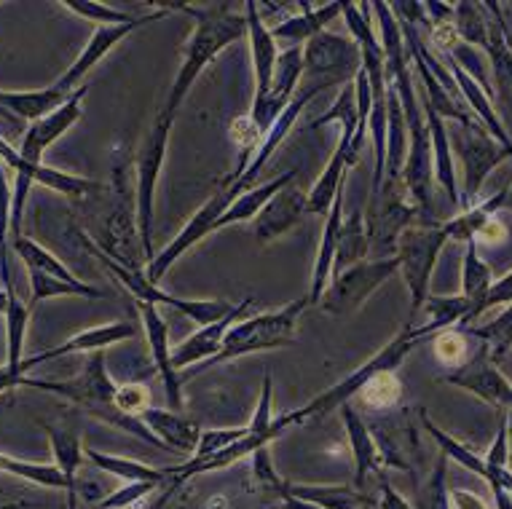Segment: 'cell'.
<instances>
[{"label":"cell","mask_w":512,"mask_h":509,"mask_svg":"<svg viewBox=\"0 0 512 509\" xmlns=\"http://www.w3.org/2000/svg\"><path fill=\"white\" fill-rule=\"evenodd\" d=\"M180 11H188L196 19V30L188 38L180 70L169 86L167 105L159 110V118L172 121V124H175L191 86L196 84V78L204 73V67L210 65L220 51H226L231 43L247 38V17L236 14L231 3H215V6H183L180 3Z\"/></svg>","instance_id":"cell-1"},{"label":"cell","mask_w":512,"mask_h":509,"mask_svg":"<svg viewBox=\"0 0 512 509\" xmlns=\"http://www.w3.org/2000/svg\"><path fill=\"white\" fill-rule=\"evenodd\" d=\"M437 327L429 322V325L424 327H411L405 325L400 333L392 338V341L384 346V349L378 351L376 357H370L362 368H357L354 373H349V376L341 381V384L330 386L328 392H322L319 397H314L311 402H306L301 410H295V416H298V421H309V418H325L328 413H333V410L344 408V405H349V400L352 397H357V394L362 392V386L370 384L373 378L381 376V373H395L400 365L405 362V357L411 354L413 349H416V343L424 338V335L435 333Z\"/></svg>","instance_id":"cell-2"},{"label":"cell","mask_w":512,"mask_h":509,"mask_svg":"<svg viewBox=\"0 0 512 509\" xmlns=\"http://www.w3.org/2000/svg\"><path fill=\"white\" fill-rule=\"evenodd\" d=\"M306 306H309V298H298V301L287 303V306L277 311H266V314H258V317L244 319V322L228 330L218 357L204 362V365L194 368L191 373L196 376V373H202V370L212 368V365H220V362H228V359H239L244 354H258V351L293 346L295 327H298V319H301Z\"/></svg>","instance_id":"cell-3"},{"label":"cell","mask_w":512,"mask_h":509,"mask_svg":"<svg viewBox=\"0 0 512 509\" xmlns=\"http://www.w3.org/2000/svg\"><path fill=\"white\" fill-rule=\"evenodd\" d=\"M360 70L362 51L354 38L325 30L303 46V86L328 92L333 86L354 84Z\"/></svg>","instance_id":"cell-4"},{"label":"cell","mask_w":512,"mask_h":509,"mask_svg":"<svg viewBox=\"0 0 512 509\" xmlns=\"http://www.w3.org/2000/svg\"><path fill=\"white\" fill-rule=\"evenodd\" d=\"M78 236H81V242H84L86 250L100 260L102 268H108L110 276H113L116 282L124 284L126 290L135 295V301H145V303H151V306H167V309H175L180 311V314H185V317L194 319V322H199L202 327L218 322V319H223L228 311L234 309V303H226V301H185V298L164 293L159 284H153L143 271H132V268L121 266V263H116L110 255H105V252L100 250V244H94L89 236L84 234H78Z\"/></svg>","instance_id":"cell-5"},{"label":"cell","mask_w":512,"mask_h":509,"mask_svg":"<svg viewBox=\"0 0 512 509\" xmlns=\"http://www.w3.org/2000/svg\"><path fill=\"white\" fill-rule=\"evenodd\" d=\"M400 274V260L395 258H370L357 266L333 274L325 293L319 298V309L330 317H349L362 309V303L376 293L378 287Z\"/></svg>","instance_id":"cell-6"},{"label":"cell","mask_w":512,"mask_h":509,"mask_svg":"<svg viewBox=\"0 0 512 509\" xmlns=\"http://www.w3.org/2000/svg\"><path fill=\"white\" fill-rule=\"evenodd\" d=\"M172 121L156 116L151 132L145 137L143 151L137 159V191H135V207H137V228H140V239H143L145 258L151 263L156 258L153 250V223H156V185H159L161 167L167 159V142L172 132Z\"/></svg>","instance_id":"cell-7"},{"label":"cell","mask_w":512,"mask_h":509,"mask_svg":"<svg viewBox=\"0 0 512 509\" xmlns=\"http://www.w3.org/2000/svg\"><path fill=\"white\" fill-rule=\"evenodd\" d=\"M413 217V207L405 204L403 180H384L381 191L370 193L368 212H365V231L370 239L373 258H395L397 242Z\"/></svg>","instance_id":"cell-8"},{"label":"cell","mask_w":512,"mask_h":509,"mask_svg":"<svg viewBox=\"0 0 512 509\" xmlns=\"http://www.w3.org/2000/svg\"><path fill=\"white\" fill-rule=\"evenodd\" d=\"M448 242L445 228H405L397 242V260L411 290V317L429 301V276L437 263V255Z\"/></svg>","instance_id":"cell-9"},{"label":"cell","mask_w":512,"mask_h":509,"mask_svg":"<svg viewBox=\"0 0 512 509\" xmlns=\"http://www.w3.org/2000/svg\"><path fill=\"white\" fill-rule=\"evenodd\" d=\"M30 389L57 394L62 400L76 402V405L86 408L89 413H97V410L116 405L118 394V384L110 378L108 368H105L102 351H92L89 354V362H86L84 370L76 378L59 381V384H54V381H33L30 378Z\"/></svg>","instance_id":"cell-10"},{"label":"cell","mask_w":512,"mask_h":509,"mask_svg":"<svg viewBox=\"0 0 512 509\" xmlns=\"http://www.w3.org/2000/svg\"><path fill=\"white\" fill-rule=\"evenodd\" d=\"M180 9V3H172V6H167V9H159V11H151V14H143V17H137L135 22H129V25H102L97 27L92 33V38H89V43H86V49L81 51V57L73 62V65L68 67V73L59 78L57 89L62 94H73L76 89H81L84 84V78L92 73L94 67H97V62H102V59L108 57L110 51L116 49L118 43L124 41L126 35L135 33V30H140V27L145 25H153V22H161V19L167 17L169 11Z\"/></svg>","instance_id":"cell-11"},{"label":"cell","mask_w":512,"mask_h":509,"mask_svg":"<svg viewBox=\"0 0 512 509\" xmlns=\"http://www.w3.org/2000/svg\"><path fill=\"white\" fill-rule=\"evenodd\" d=\"M370 3H344L341 9V17L346 19V27L349 33L357 41L362 51V70L370 81V89H373V100H384L387 97V54H384V46L378 41L376 30L370 25Z\"/></svg>","instance_id":"cell-12"},{"label":"cell","mask_w":512,"mask_h":509,"mask_svg":"<svg viewBox=\"0 0 512 509\" xmlns=\"http://www.w3.org/2000/svg\"><path fill=\"white\" fill-rule=\"evenodd\" d=\"M89 92V86H81L76 92L70 94L68 102L57 108L54 113H49L41 121L27 126L25 137H22V145H19V153L22 159L30 161V164H43V153L49 151L51 145L62 137L65 132H70V126H76V121L84 113V97Z\"/></svg>","instance_id":"cell-13"},{"label":"cell","mask_w":512,"mask_h":509,"mask_svg":"<svg viewBox=\"0 0 512 509\" xmlns=\"http://www.w3.org/2000/svg\"><path fill=\"white\" fill-rule=\"evenodd\" d=\"M298 424H301V421H298V416H295V413H285V416H279L277 421H274V424L266 429V432L247 434L244 440L234 443L231 448H226V451L215 453V456H210V459L199 461V464L185 461L183 467L169 469V477H175V480L185 483L188 477L204 475V472H215V469H223V467H231V464H236V461H242L244 456H255V453L261 451V448H266L271 440H277L279 434H285L290 426H298Z\"/></svg>","instance_id":"cell-14"},{"label":"cell","mask_w":512,"mask_h":509,"mask_svg":"<svg viewBox=\"0 0 512 509\" xmlns=\"http://www.w3.org/2000/svg\"><path fill=\"white\" fill-rule=\"evenodd\" d=\"M140 317H143L145 338L151 346L153 365L159 370L161 381H164V394H167L169 410H177L183 405V392H180V378H177L175 362H172V349H169V325L167 319L161 317L159 306H151L145 301H135Z\"/></svg>","instance_id":"cell-15"},{"label":"cell","mask_w":512,"mask_h":509,"mask_svg":"<svg viewBox=\"0 0 512 509\" xmlns=\"http://www.w3.org/2000/svg\"><path fill=\"white\" fill-rule=\"evenodd\" d=\"M306 204H309V193H303L295 180L282 188L255 217V244L266 247L298 226L301 217L306 215Z\"/></svg>","instance_id":"cell-16"},{"label":"cell","mask_w":512,"mask_h":509,"mask_svg":"<svg viewBox=\"0 0 512 509\" xmlns=\"http://www.w3.org/2000/svg\"><path fill=\"white\" fill-rule=\"evenodd\" d=\"M252 298L247 295L242 303H234V309L228 311L226 317L212 322V325H204L199 333H194L191 338H185L183 343H177L172 349V362H175V370H185L196 365V362H210L220 354L223 349V341H226V333L234 327V319H239L244 311L250 309Z\"/></svg>","instance_id":"cell-17"},{"label":"cell","mask_w":512,"mask_h":509,"mask_svg":"<svg viewBox=\"0 0 512 509\" xmlns=\"http://www.w3.org/2000/svg\"><path fill=\"white\" fill-rule=\"evenodd\" d=\"M244 17H247V38H250L252 70H255V102L269 97L274 86V70H277V41L266 25H263L261 11L255 3H244ZM252 102V105H255Z\"/></svg>","instance_id":"cell-18"},{"label":"cell","mask_w":512,"mask_h":509,"mask_svg":"<svg viewBox=\"0 0 512 509\" xmlns=\"http://www.w3.org/2000/svg\"><path fill=\"white\" fill-rule=\"evenodd\" d=\"M0 161L9 169H14L17 175H30L35 183L46 185L51 191L65 193V196H73V199H84L89 193L100 191L102 185L94 183V180H86V177L68 175V172H59V169H51L46 164H30V161L22 159L19 148L9 145V142L0 137Z\"/></svg>","instance_id":"cell-19"},{"label":"cell","mask_w":512,"mask_h":509,"mask_svg":"<svg viewBox=\"0 0 512 509\" xmlns=\"http://www.w3.org/2000/svg\"><path fill=\"white\" fill-rule=\"evenodd\" d=\"M352 140L354 132H344L341 134V142H338L336 153L330 156L328 167L325 172L319 175V180L314 183V188L309 191V204H306V212L311 215H330V209L336 204V199L344 191L346 175H349V167H352L354 153H352Z\"/></svg>","instance_id":"cell-20"},{"label":"cell","mask_w":512,"mask_h":509,"mask_svg":"<svg viewBox=\"0 0 512 509\" xmlns=\"http://www.w3.org/2000/svg\"><path fill=\"white\" fill-rule=\"evenodd\" d=\"M279 496H293L298 501L314 504L322 509H378V501L362 488H349V485H309V483H287L279 477L277 480Z\"/></svg>","instance_id":"cell-21"},{"label":"cell","mask_w":512,"mask_h":509,"mask_svg":"<svg viewBox=\"0 0 512 509\" xmlns=\"http://www.w3.org/2000/svg\"><path fill=\"white\" fill-rule=\"evenodd\" d=\"M298 9H301V14H290L279 25L269 27L274 41H285L290 46H306L314 35L325 33L333 19L341 17L344 3H322V6L301 3Z\"/></svg>","instance_id":"cell-22"},{"label":"cell","mask_w":512,"mask_h":509,"mask_svg":"<svg viewBox=\"0 0 512 509\" xmlns=\"http://www.w3.org/2000/svg\"><path fill=\"white\" fill-rule=\"evenodd\" d=\"M126 338H135V327L129 322H110V325L92 327V330H84V333L73 335L65 343H59L54 349H46L41 354H33V357L25 359V368L33 370L35 365L41 362H49V359L68 357V354H78V351H102L105 346H113V343H121Z\"/></svg>","instance_id":"cell-23"},{"label":"cell","mask_w":512,"mask_h":509,"mask_svg":"<svg viewBox=\"0 0 512 509\" xmlns=\"http://www.w3.org/2000/svg\"><path fill=\"white\" fill-rule=\"evenodd\" d=\"M344 413V426L346 434H349V443H352V456H354V485L365 491V483H368L370 472H376L378 467L387 464V456L381 453V445L370 432V426L365 424V418L352 408V405H344L341 408Z\"/></svg>","instance_id":"cell-24"},{"label":"cell","mask_w":512,"mask_h":509,"mask_svg":"<svg viewBox=\"0 0 512 509\" xmlns=\"http://www.w3.org/2000/svg\"><path fill=\"white\" fill-rule=\"evenodd\" d=\"M140 421H143L148 429L153 432V437L159 440L161 448L169 445L172 451L180 453H191L196 451V445L202 440V429L194 424V421H188L175 410H164V408H148L140 410Z\"/></svg>","instance_id":"cell-25"},{"label":"cell","mask_w":512,"mask_h":509,"mask_svg":"<svg viewBox=\"0 0 512 509\" xmlns=\"http://www.w3.org/2000/svg\"><path fill=\"white\" fill-rule=\"evenodd\" d=\"M295 177H298V172L295 169H290V172H285V175L274 177V180H269L266 185H255L252 191L242 193L239 199L231 204V207L226 209V215L220 217L218 223H215V231H220V228L226 226H234V223H247V220H255L258 217V212H261L266 204H269L274 196H277L282 188H287V185L293 183Z\"/></svg>","instance_id":"cell-26"},{"label":"cell","mask_w":512,"mask_h":509,"mask_svg":"<svg viewBox=\"0 0 512 509\" xmlns=\"http://www.w3.org/2000/svg\"><path fill=\"white\" fill-rule=\"evenodd\" d=\"M70 94H62L57 86L38 89V92H3L0 89V105L9 110L14 118H25L30 124L41 121L57 108L68 102Z\"/></svg>","instance_id":"cell-27"},{"label":"cell","mask_w":512,"mask_h":509,"mask_svg":"<svg viewBox=\"0 0 512 509\" xmlns=\"http://www.w3.org/2000/svg\"><path fill=\"white\" fill-rule=\"evenodd\" d=\"M370 255V239L365 231V215L362 209L349 212L341 223V234H338V250L336 263H333V274H341L346 268L357 266Z\"/></svg>","instance_id":"cell-28"},{"label":"cell","mask_w":512,"mask_h":509,"mask_svg":"<svg viewBox=\"0 0 512 509\" xmlns=\"http://www.w3.org/2000/svg\"><path fill=\"white\" fill-rule=\"evenodd\" d=\"M448 384L464 386V389H470V392L480 394L483 400L488 402H510L512 392L510 386L504 384L502 378L496 376L494 370L488 368L486 362H470V365H462L454 373H448L445 376Z\"/></svg>","instance_id":"cell-29"},{"label":"cell","mask_w":512,"mask_h":509,"mask_svg":"<svg viewBox=\"0 0 512 509\" xmlns=\"http://www.w3.org/2000/svg\"><path fill=\"white\" fill-rule=\"evenodd\" d=\"M84 453L86 459L94 464V469L121 477L124 483H164V480H169V469L148 467L143 461L124 459V456H110V453L94 451V448H84Z\"/></svg>","instance_id":"cell-30"},{"label":"cell","mask_w":512,"mask_h":509,"mask_svg":"<svg viewBox=\"0 0 512 509\" xmlns=\"http://www.w3.org/2000/svg\"><path fill=\"white\" fill-rule=\"evenodd\" d=\"M9 309H6V365L22 368V351H25V335L30 325V306L17 298V287L9 284Z\"/></svg>","instance_id":"cell-31"},{"label":"cell","mask_w":512,"mask_h":509,"mask_svg":"<svg viewBox=\"0 0 512 509\" xmlns=\"http://www.w3.org/2000/svg\"><path fill=\"white\" fill-rule=\"evenodd\" d=\"M51 440V451H54V464L62 469V475L68 477L70 488L78 491V469L84 464V445L81 437L70 429H57V426H46Z\"/></svg>","instance_id":"cell-32"},{"label":"cell","mask_w":512,"mask_h":509,"mask_svg":"<svg viewBox=\"0 0 512 509\" xmlns=\"http://www.w3.org/2000/svg\"><path fill=\"white\" fill-rule=\"evenodd\" d=\"M0 472L22 477V480H27V483L43 485V488L76 491V488H70L68 477L62 475V469H59L57 464H35V461H22V459H14V456H6V453H0Z\"/></svg>","instance_id":"cell-33"},{"label":"cell","mask_w":512,"mask_h":509,"mask_svg":"<svg viewBox=\"0 0 512 509\" xmlns=\"http://www.w3.org/2000/svg\"><path fill=\"white\" fill-rule=\"evenodd\" d=\"M424 113H427L429 140H432V153H435V175L448 188V196L456 201V180L454 167H451V153H448V134H445L443 116L429 102H424Z\"/></svg>","instance_id":"cell-34"},{"label":"cell","mask_w":512,"mask_h":509,"mask_svg":"<svg viewBox=\"0 0 512 509\" xmlns=\"http://www.w3.org/2000/svg\"><path fill=\"white\" fill-rule=\"evenodd\" d=\"M14 250H17L19 260H22L27 268H38L43 274L57 276V279H62V282L68 284H81V279H78L62 260H57V255H51L46 247H41V244L33 242V239L17 236V239H14Z\"/></svg>","instance_id":"cell-35"},{"label":"cell","mask_w":512,"mask_h":509,"mask_svg":"<svg viewBox=\"0 0 512 509\" xmlns=\"http://www.w3.org/2000/svg\"><path fill=\"white\" fill-rule=\"evenodd\" d=\"M30 274V290H33V298H30V306L41 301H49V298H57V295H78V298H102L100 287H92V284H68L57 279V276H49L38 271V268H27Z\"/></svg>","instance_id":"cell-36"},{"label":"cell","mask_w":512,"mask_h":509,"mask_svg":"<svg viewBox=\"0 0 512 509\" xmlns=\"http://www.w3.org/2000/svg\"><path fill=\"white\" fill-rule=\"evenodd\" d=\"M333 121L344 126V132L357 134V124H360V108H357V92H354V84L344 86V89H341V94H338V100L330 105L328 113H325V116L311 118L309 124H306V129H309V132H317L319 126L333 124Z\"/></svg>","instance_id":"cell-37"},{"label":"cell","mask_w":512,"mask_h":509,"mask_svg":"<svg viewBox=\"0 0 512 509\" xmlns=\"http://www.w3.org/2000/svg\"><path fill=\"white\" fill-rule=\"evenodd\" d=\"M6 164L0 161V284H11V266H9V234H11V207H14V191L9 188L6 177Z\"/></svg>","instance_id":"cell-38"},{"label":"cell","mask_w":512,"mask_h":509,"mask_svg":"<svg viewBox=\"0 0 512 509\" xmlns=\"http://www.w3.org/2000/svg\"><path fill=\"white\" fill-rule=\"evenodd\" d=\"M247 434H252L250 424L234 426V429H210V432H202V440H199V445H196L191 464H199V461L210 459V456H215V453L226 451V448H231L234 443L244 440Z\"/></svg>","instance_id":"cell-39"},{"label":"cell","mask_w":512,"mask_h":509,"mask_svg":"<svg viewBox=\"0 0 512 509\" xmlns=\"http://www.w3.org/2000/svg\"><path fill=\"white\" fill-rule=\"evenodd\" d=\"M360 397L365 400V405L373 410L389 408V405H397L400 397H403V386L395 378V373H381L370 384L362 386Z\"/></svg>","instance_id":"cell-40"},{"label":"cell","mask_w":512,"mask_h":509,"mask_svg":"<svg viewBox=\"0 0 512 509\" xmlns=\"http://www.w3.org/2000/svg\"><path fill=\"white\" fill-rule=\"evenodd\" d=\"M65 9H70L78 17L94 19L97 25H129V22H135V14H126V11H118L113 6H105V3H94V0H68L65 3Z\"/></svg>","instance_id":"cell-41"},{"label":"cell","mask_w":512,"mask_h":509,"mask_svg":"<svg viewBox=\"0 0 512 509\" xmlns=\"http://www.w3.org/2000/svg\"><path fill=\"white\" fill-rule=\"evenodd\" d=\"M416 507L419 509H451V493H448V485H445V453L437 461L435 472L427 480V485L419 491V499H416Z\"/></svg>","instance_id":"cell-42"},{"label":"cell","mask_w":512,"mask_h":509,"mask_svg":"<svg viewBox=\"0 0 512 509\" xmlns=\"http://www.w3.org/2000/svg\"><path fill=\"white\" fill-rule=\"evenodd\" d=\"M159 483H126L124 488H118V491H113L110 496H105V499L97 504L94 509H129L135 507L137 501L145 499L148 493L153 491Z\"/></svg>","instance_id":"cell-43"},{"label":"cell","mask_w":512,"mask_h":509,"mask_svg":"<svg viewBox=\"0 0 512 509\" xmlns=\"http://www.w3.org/2000/svg\"><path fill=\"white\" fill-rule=\"evenodd\" d=\"M488 284V268L478 260L475 244H470V255L464 260V290L470 295V303L478 301V295L486 290Z\"/></svg>","instance_id":"cell-44"},{"label":"cell","mask_w":512,"mask_h":509,"mask_svg":"<svg viewBox=\"0 0 512 509\" xmlns=\"http://www.w3.org/2000/svg\"><path fill=\"white\" fill-rule=\"evenodd\" d=\"M464 159H467V177H470V193H475V188L480 185V180H483V175H486V169L491 167L496 161V153L494 148L488 151V148H462Z\"/></svg>","instance_id":"cell-45"},{"label":"cell","mask_w":512,"mask_h":509,"mask_svg":"<svg viewBox=\"0 0 512 509\" xmlns=\"http://www.w3.org/2000/svg\"><path fill=\"white\" fill-rule=\"evenodd\" d=\"M116 408L129 413V416H140V410L148 408V392H145L143 386H135V384L118 386Z\"/></svg>","instance_id":"cell-46"},{"label":"cell","mask_w":512,"mask_h":509,"mask_svg":"<svg viewBox=\"0 0 512 509\" xmlns=\"http://www.w3.org/2000/svg\"><path fill=\"white\" fill-rule=\"evenodd\" d=\"M437 354L445 362H459L464 357V341L456 333H445L437 338Z\"/></svg>","instance_id":"cell-47"},{"label":"cell","mask_w":512,"mask_h":509,"mask_svg":"<svg viewBox=\"0 0 512 509\" xmlns=\"http://www.w3.org/2000/svg\"><path fill=\"white\" fill-rule=\"evenodd\" d=\"M17 386H30V378H27V368H25V359H22V368L0 365V394L9 392V389H17Z\"/></svg>","instance_id":"cell-48"},{"label":"cell","mask_w":512,"mask_h":509,"mask_svg":"<svg viewBox=\"0 0 512 509\" xmlns=\"http://www.w3.org/2000/svg\"><path fill=\"white\" fill-rule=\"evenodd\" d=\"M378 509H413L408 501L400 496V493L392 488V483L389 480H384L381 483V499H378Z\"/></svg>","instance_id":"cell-49"},{"label":"cell","mask_w":512,"mask_h":509,"mask_svg":"<svg viewBox=\"0 0 512 509\" xmlns=\"http://www.w3.org/2000/svg\"><path fill=\"white\" fill-rule=\"evenodd\" d=\"M451 501L456 504V509H488L478 496H472L467 491H454L451 493Z\"/></svg>","instance_id":"cell-50"},{"label":"cell","mask_w":512,"mask_h":509,"mask_svg":"<svg viewBox=\"0 0 512 509\" xmlns=\"http://www.w3.org/2000/svg\"><path fill=\"white\" fill-rule=\"evenodd\" d=\"M180 485H183V483H180V480H175V477H172V485H169V491L161 493L159 499L153 501V507H151V509H164V507H167L169 499L175 496V491H177V488H180Z\"/></svg>","instance_id":"cell-51"},{"label":"cell","mask_w":512,"mask_h":509,"mask_svg":"<svg viewBox=\"0 0 512 509\" xmlns=\"http://www.w3.org/2000/svg\"><path fill=\"white\" fill-rule=\"evenodd\" d=\"M494 493H496V507H499V509H512V499H510V496H507V493L502 491V488H494Z\"/></svg>","instance_id":"cell-52"},{"label":"cell","mask_w":512,"mask_h":509,"mask_svg":"<svg viewBox=\"0 0 512 509\" xmlns=\"http://www.w3.org/2000/svg\"><path fill=\"white\" fill-rule=\"evenodd\" d=\"M65 509H78V493L76 491H68V507Z\"/></svg>","instance_id":"cell-53"},{"label":"cell","mask_w":512,"mask_h":509,"mask_svg":"<svg viewBox=\"0 0 512 509\" xmlns=\"http://www.w3.org/2000/svg\"><path fill=\"white\" fill-rule=\"evenodd\" d=\"M25 501H14V504H0V509H25Z\"/></svg>","instance_id":"cell-54"},{"label":"cell","mask_w":512,"mask_h":509,"mask_svg":"<svg viewBox=\"0 0 512 509\" xmlns=\"http://www.w3.org/2000/svg\"><path fill=\"white\" fill-rule=\"evenodd\" d=\"M0 118H3V121H17V118H14V116H11V113H9V110H6V108H3V105H0Z\"/></svg>","instance_id":"cell-55"},{"label":"cell","mask_w":512,"mask_h":509,"mask_svg":"<svg viewBox=\"0 0 512 509\" xmlns=\"http://www.w3.org/2000/svg\"><path fill=\"white\" fill-rule=\"evenodd\" d=\"M261 509H277V507H261Z\"/></svg>","instance_id":"cell-56"}]
</instances>
